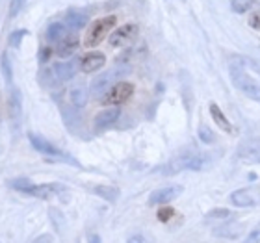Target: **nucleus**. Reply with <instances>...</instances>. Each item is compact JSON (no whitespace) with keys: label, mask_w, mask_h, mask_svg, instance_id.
<instances>
[{"label":"nucleus","mask_w":260,"mask_h":243,"mask_svg":"<svg viewBox=\"0 0 260 243\" xmlns=\"http://www.w3.org/2000/svg\"><path fill=\"white\" fill-rule=\"evenodd\" d=\"M115 22H117V19H115L114 15L97 19V21L91 24V28L87 30V36H86V39H84V45H86L87 49H93V47L101 45L104 39L108 38V33L112 32V28L115 26Z\"/></svg>","instance_id":"2"},{"label":"nucleus","mask_w":260,"mask_h":243,"mask_svg":"<svg viewBox=\"0 0 260 243\" xmlns=\"http://www.w3.org/2000/svg\"><path fill=\"white\" fill-rule=\"evenodd\" d=\"M256 0H231V8L234 13H245L255 6Z\"/></svg>","instance_id":"19"},{"label":"nucleus","mask_w":260,"mask_h":243,"mask_svg":"<svg viewBox=\"0 0 260 243\" xmlns=\"http://www.w3.org/2000/svg\"><path fill=\"white\" fill-rule=\"evenodd\" d=\"M2 73H4L6 76V82H11V67H10V58H8V54H2Z\"/></svg>","instance_id":"25"},{"label":"nucleus","mask_w":260,"mask_h":243,"mask_svg":"<svg viewBox=\"0 0 260 243\" xmlns=\"http://www.w3.org/2000/svg\"><path fill=\"white\" fill-rule=\"evenodd\" d=\"M93 191H95L99 197H103L104 200H110V202L117 200V197H119V189L115 188V186H97Z\"/></svg>","instance_id":"17"},{"label":"nucleus","mask_w":260,"mask_h":243,"mask_svg":"<svg viewBox=\"0 0 260 243\" xmlns=\"http://www.w3.org/2000/svg\"><path fill=\"white\" fill-rule=\"evenodd\" d=\"M71 100H73V104L75 106H84L87 100V91H86V87H75V89H71Z\"/></svg>","instance_id":"18"},{"label":"nucleus","mask_w":260,"mask_h":243,"mask_svg":"<svg viewBox=\"0 0 260 243\" xmlns=\"http://www.w3.org/2000/svg\"><path fill=\"white\" fill-rule=\"evenodd\" d=\"M244 243H260V223L253 230H249V234L245 236Z\"/></svg>","instance_id":"23"},{"label":"nucleus","mask_w":260,"mask_h":243,"mask_svg":"<svg viewBox=\"0 0 260 243\" xmlns=\"http://www.w3.org/2000/svg\"><path fill=\"white\" fill-rule=\"evenodd\" d=\"M119 114H121V110L115 108V106H110V108L99 112V114L95 115V128L103 130V128H106V126H112L115 121L119 119Z\"/></svg>","instance_id":"11"},{"label":"nucleus","mask_w":260,"mask_h":243,"mask_svg":"<svg viewBox=\"0 0 260 243\" xmlns=\"http://www.w3.org/2000/svg\"><path fill=\"white\" fill-rule=\"evenodd\" d=\"M134 95V84L132 82H117L115 86H112L104 97V104L106 106H121L130 100V97Z\"/></svg>","instance_id":"3"},{"label":"nucleus","mask_w":260,"mask_h":243,"mask_svg":"<svg viewBox=\"0 0 260 243\" xmlns=\"http://www.w3.org/2000/svg\"><path fill=\"white\" fill-rule=\"evenodd\" d=\"M19 114H21V95L19 91H13L10 97V115L17 117Z\"/></svg>","instance_id":"20"},{"label":"nucleus","mask_w":260,"mask_h":243,"mask_svg":"<svg viewBox=\"0 0 260 243\" xmlns=\"http://www.w3.org/2000/svg\"><path fill=\"white\" fill-rule=\"evenodd\" d=\"M22 36H26V32H24V30H19V32L11 33V36H10V45H11V47H19V45H21Z\"/></svg>","instance_id":"27"},{"label":"nucleus","mask_w":260,"mask_h":243,"mask_svg":"<svg viewBox=\"0 0 260 243\" xmlns=\"http://www.w3.org/2000/svg\"><path fill=\"white\" fill-rule=\"evenodd\" d=\"M126 243H152V241L147 238V236H141V234H138V236H132V238H128V241H126Z\"/></svg>","instance_id":"29"},{"label":"nucleus","mask_w":260,"mask_h":243,"mask_svg":"<svg viewBox=\"0 0 260 243\" xmlns=\"http://www.w3.org/2000/svg\"><path fill=\"white\" fill-rule=\"evenodd\" d=\"M238 160L244 163H251V165L260 163V137L247 140L238 147Z\"/></svg>","instance_id":"6"},{"label":"nucleus","mask_w":260,"mask_h":243,"mask_svg":"<svg viewBox=\"0 0 260 243\" xmlns=\"http://www.w3.org/2000/svg\"><path fill=\"white\" fill-rule=\"evenodd\" d=\"M197 134H199V140L203 143H212L214 141V132L210 130V126H206V124H201L199 130H197Z\"/></svg>","instance_id":"21"},{"label":"nucleus","mask_w":260,"mask_h":243,"mask_svg":"<svg viewBox=\"0 0 260 243\" xmlns=\"http://www.w3.org/2000/svg\"><path fill=\"white\" fill-rule=\"evenodd\" d=\"M210 115L212 119H214V123H216V126H219L223 132H229V134L233 132V124H231V121L227 119V115L223 114L221 108L216 102H210Z\"/></svg>","instance_id":"12"},{"label":"nucleus","mask_w":260,"mask_h":243,"mask_svg":"<svg viewBox=\"0 0 260 243\" xmlns=\"http://www.w3.org/2000/svg\"><path fill=\"white\" fill-rule=\"evenodd\" d=\"M173 208H169V206H164V208H160V210H158V219H160V221L162 223H168L169 219H171V217H173Z\"/></svg>","instance_id":"24"},{"label":"nucleus","mask_w":260,"mask_h":243,"mask_svg":"<svg viewBox=\"0 0 260 243\" xmlns=\"http://www.w3.org/2000/svg\"><path fill=\"white\" fill-rule=\"evenodd\" d=\"M78 47H80V39H78V36L69 33V36H65L60 43H58V47H56V54L60 56V58H69V56L75 54Z\"/></svg>","instance_id":"9"},{"label":"nucleus","mask_w":260,"mask_h":243,"mask_svg":"<svg viewBox=\"0 0 260 243\" xmlns=\"http://www.w3.org/2000/svg\"><path fill=\"white\" fill-rule=\"evenodd\" d=\"M106 65V56L103 52H87L84 58L80 60V69L84 73H95V71H101Z\"/></svg>","instance_id":"8"},{"label":"nucleus","mask_w":260,"mask_h":243,"mask_svg":"<svg viewBox=\"0 0 260 243\" xmlns=\"http://www.w3.org/2000/svg\"><path fill=\"white\" fill-rule=\"evenodd\" d=\"M179 195H182V186H166V188L154 189L149 195V204H169L171 200H175Z\"/></svg>","instance_id":"7"},{"label":"nucleus","mask_w":260,"mask_h":243,"mask_svg":"<svg viewBox=\"0 0 260 243\" xmlns=\"http://www.w3.org/2000/svg\"><path fill=\"white\" fill-rule=\"evenodd\" d=\"M34 243H52V238H50L49 234H45V236H41V238H38Z\"/></svg>","instance_id":"31"},{"label":"nucleus","mask_w":260,"mask_h":243,"mask_svg":"<svg viewBox=\"0 0 260 243\" xmlns=\"http://www.w3.org/2000/svg\"><path fill=\"white\" fill-rule=\"evenodd\" d=\"M249 26L253 28V30H256V32H260V10L255 11V13H251L249 15Z\"/></svg>","instance_id":"26"},{"label":"nucleus","mask_w":260,"mask_h":243,"mask_svg":"<svg viewBox=\"0 0 260 243\" xmlns=\"http://www.w3.org/2000/svg\"><path fill=\"white\" fill-rule=\"evenodd\" d=\"M67 36V26L65 22H52L47 28V39L49 41H61Z\"/></svg>","instance_id":"15"},{"label":"nucleus","mask_w":260,"mask_h":243,"mask_svg":"<svg viewBox=\"0 0 260 243\" xmlns=\"http://www.w3.org/2000/svg\"><path fill=\"white\" fill-rule=\"evenodd\" d=\"M140 33V26L136 22H126L123 26H119L117 30L112 32L110 36V45L114 49H121V47H126L128 43H132Z\"/></svg>","instance_id":"4"},{"label":"nucleus","mask_w":260,"mask_h":243,"mask_svg":"<svg viewBox=\"0 0 260 243\" xmlns=\"http://www.w3.org/2000/svg\"><path fill=\"white\" fill-rule=\"evenodd\" d=\"M50 56H52V50H50V49H43V50H41V56H39V60L45 63L47 60H50Z\"/></svg>","instance_id":"30"},{"label":"nucleus","mask_w":260,"mask_h":243,"mask_svg":"<svg viewBox=\"0 0 260 243\" xmlns=\"http://www.w3.org/2000/svg\"><path fill=\"white\" fill-rule=\"evenodd\" d=\"M22 4H24V0H13V2H11V11H10V15H11V17H15L17 13L21 11Z\"/></svg>","instance_id":"28"},{"label":"nucleus","mask_w":260,"mask_h":243,"mask_svg":"<svg viewBox=\"0 0 260 243\" xmlns=\"http://www.w3.org/2000/svg\"><path fill=\"white\" fill-rule=\"evenodd\" d=\"M229 200L236 208H251V206H256L260 202V193L255 188L236 189L234 193L229 195Z\"/></svg>","instance_id":"5"},{"label":"nucleus","mask_w":260,"mask_h":243,"mask_svg":"<svg viewBox=\"0 0 260 243\" xmlns=\"http://www.w3.org/2000/svg\"><path fill=\"white\" fill-rule=\"evenodd\" d=\"M229 216H233V214L227 208H214V210H210L206 214V217H216V219H225Z\"/></svg>","instance_id":"22"},{"label":"nucleus","mask_w":260,"mask_h":243,"mask_svg":"<svg viewBox=\"0 0 260 243\" xmlns=\"http://www.w3.org/2000/svg\"><path fill=\"white\" fill-rule=\"evenodd\" d=\"M52 71H54V75L58 80H71L73 76H75L76 73V63L75 61H63V63H56L54 67H52Z\"/></svg>","instance_id":"13"},{"label":"nucleus","mask_w":260,"mask_h":243,"mask_svg":"<svg viewBox=\"0 0 260 243\" xmlns=\"http://www.w3.org/2000/svg\"><path fill=\"white\" fill-rule=\"evenodd\" d=\"M231 78H233L234 86L238 87L245 97H249L251 100H255V102H260V84L253 76H249L247 71L231 67Z\"/></svg>","instance_id":"1"},{"label":"nucleus","mask_w":260,"mask_h":243,"mask_svg":"<svg viewBox=\"0 0 260 243\" xmlns=\"http://www.w3.org/2000/svg\"><path fill=\"white\" fill-rule=\"evenodd\" d=\"M242 225L240 223H231V225H225V227H219L214 230V234L217 236H223V238H236L238 234H242Z\"/></svg>","instance_id":"16"},{"label":"nucleus","mask_w":260,"mask_h":243,"mask_svg":"<svg viewBox=\"0 0 260 243\" xmlns=\"http://www.w3.org/2000/svg\"><path fill=\"white\" fill-rule=\"evenodd\" d=\"M28 140L32 143V147L36 151H39L41 154H47V156H65L61 154V151H58L50 141L43 140L41 135H36V134H28Z\"/></svg>","instance_id":"10"},{"label":"nucleus","mask_w":260,"mask_h":243,"mask_svg":"<svg viewBox=\"0 0 260 243\" xmlns=\"http://www.w3.org/2000/svg\"><path fill=\"white\" fill-rule=\"evenodd\" d=\"M86 22H87V15L78 10H69L67 15H65V26L75 28V30L86 26Z\"/></svg>","instance_id":"14"}]
</instances>
